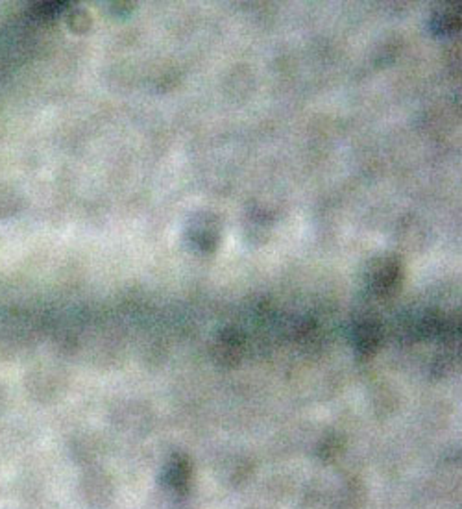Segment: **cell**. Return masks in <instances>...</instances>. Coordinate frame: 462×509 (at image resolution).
I'll return each instance as SVG.
<instances>
[{
  "mask_svg": "<svg viewBox=\"0 0 462 509\" xmlns=\"http://www.w3.org/2000/svg\"><path fill=\"white\" fill-rule=\"evenodd\" d=\"M192 484V462L184 452L170 454L163 465L159 476V487L176 489V491H191Z\"/></svg>",
  "mask_w": 462,
  "mask_h": 509,
  "instance_id": "6da1fadb",
  "label": "cell"
},
{
  "mask_svg": "<svg viewBox=\"0 0 462 509\" xmlns=\"http://www.w3.org/2000/svg\"><path fill=\"white\" fill-rule=\"evenodd\" d=\"M213 359L220 367H235L241 363L244 354V337L235 328H224L217 333L213 349Z\"/></svg>",
  "mask_w": 462,
  "mask_h": 509,
  "instance_id": "7a4b0ae2",
  "label": "cell"
},
{
  "mask_svg": "<svg viewBox=\"0 0 462 509\" xmlns=\"http://www.w3.org/2000/svg\"><path fill=\"white\" fill-rule=\"evenodd\" d=\"M383 339V332L378 321H361L354 330V345L359 358H372L378 352Z\"/></svg>",
  "mask_w": 462,
  "mask_h": 509,
  "instance_id": "3957f363",
  "label": "cell"
},
{
  "mask_svg": "<svg viewBox=\"0 0 462 509\" xmlns=\"http://www.w3.org/2000/svg\"><path fill=\"white\" fill-rule=\"evenodd\" d=\"M331 498L335 509H364L368 502V491L361 479L352 478L344 479L335 495H331Z\"/></svg>",
  "mask_w": 462,
  "mask_h": 509,
  "instance_id": "277c9868",
  "label": "cell"
},
{
  "mask_svg": "<svg viewBox=\"0 0 462 509\" xmlns=\"http://www.w3.org/2000/svg\"><path fill=\"white\" fill-rule=\"evenodd\" d=\"M253 463L246 456H227L218 470L222 482L229 487H239L252 476Z\"/></svg>",
  "mask_w": 462,
  "mask_h": 509,
  "instance_id": "5b68a950",
  "label": "cell"
},
{
  "mask_svg": "<svg viewBox=\"0 0 462 509\" xmlns=\"http://www.w3.org/2000/svg\"><path fill=\"white\" fill-rule=\"evenodd\" d=\"M399 284V265L394 260H385L370 272V286L375 293L389 295Z\"/></svg>",
  "mask_w": 462,
  "mask_h": 509,
  "instance_id": "8992f818",
  "label": "cell"
},
{
  "mask_svg": "<svg viewBox=\"0 0 462 509\" xmlns=\"http://www.w3.org/2000/svg\"><path fill=\"white\" fill-rule=\"evenodd\" d=\"M189 236L192 245H196L201 250H213L218 243V229L213 224L211 219L200 217L196 224L189 229Z\"/></svg>",
  "mask_w": 462,
  "mask_h": 509,
  "instance_id": "52a82bcc",
  "label": "cell"
},
{
  "mask_svg": "<svg viewBox=\"0 0 462 509\" xmlns=\"http://www.w3.org/2000/svg\"><path fill=\"white\" fill-rule=\"evenodd\" d=\"M342 448H344L342 437L335 432H328L319 439V443H316L314 456L324 463H329V462H335L342 454Z\"/></svg>",
  "mask_w": 462,
  "mask_h": 509,
  "instance_id": "ba28073f",
  "label": "cell"
},
{
  "mask_svg": "<svg viewBox=\"0 0 462 509\" xmlns=\"http://www.w3.org/2000/svg\"><path fill=\"white\" fill-rule=\"evenodd\" d=\"M161 495V507L163 509H187L191 502V491H176L159 487Z\"/></svg>",
  "mask_w": 462,
  "mask_h": 509,
  "instance_id": "9c48e42d",
  "label": "cell"
},
{
  "mask_svg": "<svg viewBox=\"0 0 462 509\" xmlns=\"http://www.w3.org/2000/svg\"><path fill=\"white\" fill-rule=\"evenodd\" d=\"M458 21H460V13L458 10H444L441 13L435 15L432 19V30H437L439 34H451L453 30L458 28Z\"/></svg>",
  "mask_w": 462,
  "mask_h": 509,
  "instance_id": "30bf717a",
  "label": "cell"
},
{
  "mask_svg": "<svg viewBox=\"0 0 462 509\" xmlns=\"http://www.w3.org/2000/svg\"><path fill=\"white\" fill-rule=\"evenodd\" d=\"M302 509H335L331 495L324 493L322 489L309 491L302 502Z\"/></svg>",
  "mask_w": 462,
  "mask_h": 509,
  "instance_id": "8fae6325",
  "label": "cell"
}]
</instances>
